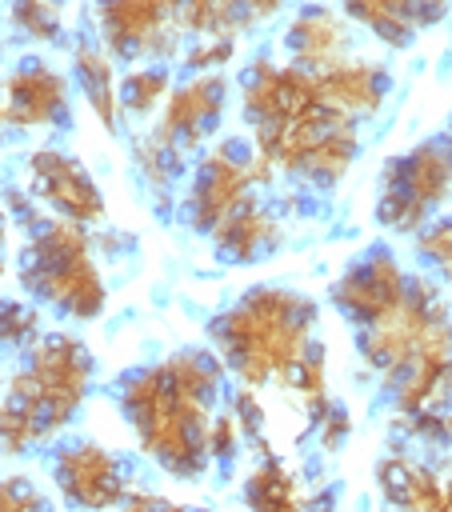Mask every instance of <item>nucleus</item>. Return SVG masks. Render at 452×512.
Listing matches in <instances>:
<instances>
[{"instance_id":"1","label":"nucleus","mask_w":452,"mask_h":512,"mask_svg":"<svg viewBox=\"0 0 452 512\" xmlns=\"http://www.w3.org/2000/svg\"><path fill=\"white\" fill-rule=\"evenodd\" d=\"M228 368L212 348H176L164 360L120 376L116 404L140 452L176 480H196L212 468V420L224 396Z\"/></svg>"},{"instance_id":"2","label":"nucleus","mask_w":452,"mask_h":512,"mask_svg":"<svg viewBox=\"0 0 452 512\" xmlns=\"http://www.w3.org/2000/svg\"><path fill=\"white\" fill-rule=\"evenodd\" d=\"M316 320L320 304L312 296L284 284H252L212 316L208 340L240 388H284L300 360L320 344Z\"/></svg>"},{"instance_id":"3","label":"nucleus","mask_w":452,"mask_h":512,"mask_svg":"<svg viewBox=\"0 0 452 512\" xmlns=\"http://www.w3.org/2000/svg\"><path fill=\"white\" fill-rule=\"evenodd\" d=\"M96 360L72 332H40L0 392V456H24L60 436L92 392Z\"/></svg>"},{"instance_id":"4","label":"nucleus","mask_w":452,"mask_h":512,"mask_svg":"<svg viewBox=\"0 0 452 512\" xmlns=\"http://www.w3.org/2000/svg\"><path fill=\"white\" fill-rule=\"evenodd\" d=\"M16 276L36 304L68 320H96L108 304L104 272L96 264L88 228L60 216H36L24 228Z\"/></svg>"},{"instance_id":"5","label":"nucleus","mask_w":452,"mask_h":512,"mask_svg":"<svg viewBox=\"0 0 452 512\" xmlns=\"http://www.w3.org/2000/svg\"><path fill=\"white\" fill-rule=\"evenodd\" d=\"M252 148L272 168L276 180L284 176L304 192H332L360 152V128L348 116L312 104L304 116L288 120L284 128L252 136Z\"/></svg>"},{"instance_id":"6","label":"nucleus","mask_w":452,"mask_h":512,"mask_svg":"<svg viewBox=\"0 0 452 512\" xmlns=\"http://www.w3.org/2000/svg\"><path fill=\"white\" fill-rule=\"evenodd\" d=\"M452 200V136H428L384 160L376 180V220L388 232L416 236Z\"/></svg>"},{"instance_id":"7","label":"nucleus","mask_w":452,"mask_h":512,"mask_svg":"<svg viewBox=\"0 0 452 512\" xmlns=\"http://www.w3.org/2000/svg\"><path fill=\"white\" fill-rule=\"evenodd\" d=\"M276 176L272 168L256 156L252 140L244 136H224L200 152V160L188 172V184L180 192V216L192 232L212 236V228L232 216L248 196L272 188Z\"/></svg>"},{"instance_id":"8","label":"nucleus","mask_w":452,"mask_h":512,"mask_svg":"<svg viewBox=\"0 0 452 512\" xmlns=\"http://www.w3.org/2000/svg\"><path fill=\"white\" fill-rule=\"evenodd\" d=\"M180 4L168 0H108L92 8V36L112 60L124 64H168L184 48Z\"/></svg>"},{"instance_id":"9","label":"nucleus","mask_w":452,"mask_h":512,"mask_svg":"<svg viewBox=\"0 0 452 512\" xmlns=\"http://www.w3.org/2000/svg\"><path fill=\"white\" fill-rule=\"evenodd\" d=\"M52 484L76 512H116L132 496V468L100 440H64L48 460Z\"/></svg>"},{"instance_id":"10","label":"nucleus","mask_w":452,"mask_h":512,"mask_svg":"<svg viewBox=\"0 0 452 512\" xmlns=\"http://www.w3.org/2000/svg\"><path fill=\"white\" fill-rule=\"evenodd\" d=\"M312 104H320L312 72H304L288 60L280 64L272 56H256L240 72V116L252 128V136L284 128L288 120L304 116Z\"/></svg>"},{"instance_id":"11","label":"nucleus","mask_w":452,"mask_h":512,"mask_svg":"<svg viewBox=\"0 0 452 512\" xmlns=\"http://www.w3.org/2000/svg\"><path fill=\"white\" fill-rule=\"evenodd\" d=\"M276 4H240V0H192L180 4V32H184V64L192 68V76L216 72L236 56L240 36L272 16Z\"/></svg>"},{"instance_id":"12","label":"nucleus","mask_w":452,"mask_h":512,"mask_svg":"<svg viewBox=\"0 0 452 512\" xmlns=\"http://www.w3.org/2000/svg\"><path fill=\"white\" fill-rule=\"evenodd\" d=\"M224 108H228V80L220 72L188 76V80L172 84V92L164 100V112L148 128V136L160 140L180 160H188L192 152H200L220 132Z\"/></svg>"},{"instance_id":"13","label":"nucleus","mask_w":452,"mask_h":512,"mask_svg":"<svg viewBox=\"0 0 452 512\" xmlns=\"http://www.w3.org/2000/svg\"><path fill=\"white\" fill-rule=\"evenodd\" d=\"M36 204H44L52 216L72 220L80 228H92L104 220V192L96 176L84 168L80 156L64 148H32L28 152V188Z\"/></svg>"},{"instance_id":"14","label":"nucleus","mask_w":452,"mask_h":512,"mask_svg":"<svg viewBox=\"0 0 452 512\" xmlns=\"http://www.w3.org/2000/svg\"><path fill=\"white\" fill-rule=\"evenodd\" d=\"M404 288H408V272L400 268L396 252L384 244H372L344 264V272L328 288V300L356 332V328L380 320L384 312H392L400 304Z\"/></svg>"},{"instance_id":"15","label":"nucleus","mask_w":452,"mask_h":512,"mask_svg":"<svg viewBox=\"0 0 452 512\" xmlns=\"http://www.w3.org/2000/svg\"><path fill=\"white\" fill-rule=\"evenodd\" d=\"M4 92V124L16 132H52L72 120L68 76L52 68L44 56H20L0 80Z\"/></svg>"},{"instance_id":"16","label":"nucleus","mask_w":452,"mask_h":512,"mask_svg":"<svg viewBox=\"0 0 452 512\" xmlns=\"http://www.w3.org/2000/svg\"><path fill=\"white\" fill-rule=\"evenodd\" d=\"M376 488L392 512H452V476L404 448L376 460Z\"/></svg>"},{"instance_id":"17","label":"nucleus","mask_w":452,"mask_h":512,"mask_svg":"<svg viewBox=\"0 0 452 512\" xmlns=\"http://www.w3.org/2000/svg\"><path fill=\"white\" fill-rule=\"evenodd\" d=\"M316 80V96L324 108L348 116L352 124L376 116L392 92V72L380 64V60H368V56H344L336 60L332 68L324 72H312Z\"/></svg>"},{"instance_id":"18","label":"nucleus","mask_w":452,"mask_h":512,"mask_svg":"<svg viewBox=\"0 0 452 512\" xmlns=\"http://www.w3.org/2000/svg\"><path fill=\"white\" fill-rule=\"evenodd\" d=\"M284 52H288V64L304 72H324L336 60L352 56V24L336 8L304 4L284 24Z\"/></svg>"},{"instance_id":"19","label":"nucleus","mask_w":452,"mask_h":512,"mask_svg":"<svg viewBox=\"0 0 452 512\" xmlns=\"http://www.w3.org/2000/svg\"><path fill=\"white\" fill-rule=\"evenodd\" d=\"M208 244L224 264H256L284 244V216L272 200L256 192L212 228Z\"/></svg>"},{"instance_id":"20","label":"nucleus","mask_w":452,"mask_h":512,"mask_svg":"<svg viewBox=\"0 0 452 512\" xmlns=\"http://www.w3.org/2000/svg\"><path fill=\"white\" fill-rule=\"evenodd\" d=\"M336 496L308 484L288 460L276 452L256 460L244 480V508L248 512H332Z\"/></svg>"},{"instance_id":"21","label":"nucleus","mask_w":452,"mask_h":512,"mask_svg":"<svg viewBox=\"0 0 452 512\" xmlns=\"http://www.w3.org/2000/svg\"><path fill=\"white\" fill-rule=\"evenodd\" d=\"M340 12L348 16V24H364L380 44L408 48L416 40V32L444 20L448 8L432 4V0H352Z\"/></svg>"},{"instance_id":"22","label":"nucleus","mask_w":452,"mask_h":512,"mask_svg":"<svg viewBox=\"0 0 452 512\" xmlns=\"http://www.w3.org/2000/svg\"><path fill=\"white\" fill-rule=\"evenodd\" d=\"M72 80L80 88V96L88 100V108L96 112V120L108 132H120V76L112 68V56L104 52V44L92 32H80L72 40Z\"/></svg>"},{"instance_id":"23","label":"nucleus","mask_w":452,"mask_h":512,"mask_svg":"<svg viewBox=\"0 0 452 512\" xmlns=\"http://www.w3.org/2000/svg\"><path fill=\"white\" fill-rule=\"evenodd\" d=\"M132 164H136V176L144 180V188H148L156 200H164V208H168V200H172V192H176V180L188 172V160H180V156L168 152L160 140H152L148 132H140V136L132 140Z\"/></svg>"},{"instance_id":"24","label":"nucleus","mask_w":452,"mask_h":512,"mask_svg":"<svg viewBox=\"0 0 452 512\" xmlns=\"http://www.w3.org/2000/svg\"><path fill=\"white\" fill-rule=\"evenodd\" d=\"M168 92H172L168 64H136L120 76V112L132 120H144L156 108H164Z\"/></svg>"},{"instance_id":"25","label":"nucleus","mask_w":452,"mask_h":512,"mask_svg":"<svg viewBox=\"0 0 452 512\" xmlns=\"http://www.w3.org/2000/svg\"><path fill=\"white\" fill-rule=\"evenodd\" d=\"M8 24L24 36V40H36V44H56L64 40V8L48 4V0H20L12 4L8 12Z\"/></svg>"},{"instance_id":"26","label":"nucleus","mask_w":452,"mask_h":512,"mask_svg":"<svg viewBox=\"0 0 452 512\" xmlns=\"http://www.w3.org/2000/svg\"><path fill=\"white\" fill-rule=\"evenodd\" d=\"M32 340H40V308L16 296H0V352L20 356Z\"/></svg>"},{"instance_id":"27","label":"nucleus","mask_w":452,"mask_h":512,"mask_svg":"<svg viewBox=\"0 0 452 512\" xmlns=\"http://www.w3.org/2000/svg\"><path fill=\"white\" fill-rule=\"evenodd\" d=\"M412 248H416V260H420V264H428L440 280L452 284V212L428 220V224L412 236Z\"/></svg>"},{"instance_id":"28","label":"nucleus","mask_w":452,"mask_h":512,"mask_svg":"<svg viewBox=\"0 0 452 512\" xmlns=\"http://www.w3.org/2000/svg\"><path fill=\"white\" fill-rule=\"evenodd\" d=\"M0 512H56L48 492L28 476H0Z\"/></svg>"},{"instance_id":"29","label":"nucleus","mask_w":452,"mask_h":512,"mask_svg":"<svg viewBox=\"0 0 452 512\" xmlns=\"http://www.w3.org/2000/svg\"><path fill=\"white\" fill-rule=\"evenodd\" d=\"M240 424H236V416L224 408V412H216V420H212V436H208V448H212V464H220V468H232V460H236V452H240Z\"/></svg>"},{"instance_id":"30","label":"nucleus","mask_w":452,"mask_h":512,"mask_svg":"<svg viewBox=\"0 0 452 512\" xmlns=\"http://www.w3.org/2000/svg\"><path fill=\"white\" fill-rule=\"evenodd\" d=\"M348 428H352V420H348V412L332 400L324 412H320V420H316V432H320V444L328 448V452H336L340 444H344V436H348Z\"/></svg>"},{"instance_id":"31","label":"nucleus","mask_w":452,"mask_h":512,"mask_svg":"<svg viewBox=\"0 0 452 512\" xmlns=\"http://www.w3.org/2000/svg\"><path fill=\"white\" fill-rule=\"evenodd\" d=\"M116 512H208V508H184L160 492H132Z\"/></svg>"},{"instance_id":"32","label":"nucleus","mask_w":452,"mask_h":512,"mask_svg":"<svg viewBox=\"0 0 452 512\" xmlns=\"http://www.w3.org/2000/svg\"><path fill=\"white\" fill-rule=\"evenodd\" d=\"M8 236H12V216H8V208H4V200H0V272H4V252H8Z\"/></svg>"},{"instance_id":"33","label":"nucleus","mask_w":452,"mask_h":512,"mask_svg":"<svg viewBox=\"0 0 452 512\" xmlns=\"http://www.w3.org/2000/svg\"><path fill=\"white\" fill-rule=\"evenodd\" d=\"M0 128H4V92H0Z\"/></svg>"},{"instance_id":"34","label":"nucleus","mask_w":452,"mask_h":512,"mask_svg":"<svg viewBox=\"0 0 452 512\" xmlns=\"http://www.w3.org/2000/svg\"><path fill=\"white\" fill-rule=\"evenodd\" d=\"M444 468H448V476H452V456H448V464H444Z\"/></svg>"},{"instance_id":"35","label":"nucleus","mask_w":452,"mask_h":512,"mask_svg":"<svg viewBox=\"0 0 452 512\" xmlns=\"http://www.w3.org/2000/svg\"><path fill=\"white\" fill-rule=\"evenodd\" d=\"M448 136H452V120H448Z\"/></svg>"}]
</instances>
